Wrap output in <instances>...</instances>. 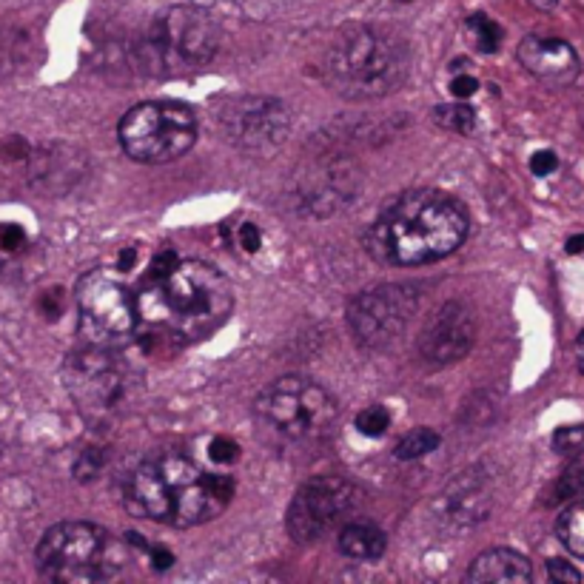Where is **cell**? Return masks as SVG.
<instances>
[{"label":"cell","instance_id":"6da1fadb","mask_svg":"<svg viewBox=\"0 0 584 584\" xmlns=\"http://www.w3.org/2000/svg\"><path fill=\"white\" fill-rule=\"evenodd\" d=\"M234 496V479L200 468L186 453H157L140 462L123 499L137 519L169 528H197L217 519Z\"/></svg>","mask_w":584,"mask_h":584},{"label":"cell","instance_id":"7a4b0ae2","mask_svg":"<svg viewBox=\"0 0 584 584\" xmlns=\"http://www.w3.org/2000/svg\"><path fill=\"white\" fill-rule=\"evenodd\" d=\"M471 217L459 200L434 189L396 197L365 231V251L382 265L411 268L451 257L468 240Z\"/></svg>","mask_w":584,"mask_h":584},{"label":"cell","instance_id":"3957f363","mask_svg":"<svg viewBox=\"0 0 584 584\" xmlns=\"http://www.w3.org/2000/svg\"><path fill=\"white\" fill-rule=\"evenodd\" d=\"M137 317L157 340L189 345L226 325L234 308L231 283L211 263H180L140 288Z\"/></svg>","mask_w":584,"mask_h":584},{"label":"cell","instance_id":"277c9868","mask_svg":"<svg viewBox=\"0 0 584 584\" xmlns=\"http://www.w3.org/2000/svg\"><path fill=\"white\" fill-rule=\"evenodd\" d=\"M411 55L402 40L379 26H345L322 57L325 83L348 100L394 95L408 80Z\"/></svg>","mask_w":584,"mask_h":584},{"label":"cell","instance_id":"5b68a950","mask_svg":"<svg viewBox=\"0 0 584 584\" xmlns=\"http://www.w3.org/2000/svg\"><path fill=\"white\" fill-rule=\"evenodd\" d=\"M220 49V26L197 6L160 12L134 40L129 57L146 77H180L203 69Z\"/></svg>","mask_w":584,"mask_h":584},{"label":"cell","instance_id":"8992f818","mask_svg":"<svg viewBox=\"0 0 584 584\" xmlns=\"http://www.w3.org/2000/svg\"><path fill=\"white\" fill-rule=\"evenodd\" d=\"M126 559V545L92 522H60L43 533L35 550L38 573L57 584L109 582Z\"/></svg>","mask_w":584,"mask_h":584},{"label":"cell","instance_id":"52a82bcc","mask_svg":"<svg viewBox=\"0 0 584 584\" xmlns=\"http://www.w3.org/2000/svg\"><path fill=\"white\" fill-rule=\"evenodd\" d=\"M340 416L337 399L314 379L280 377L254 399L260 434L277 445H308L334 431Z\"/></svg>","mask_w":584,"mask_h":584},{"label":"cell","instance_id":"ba28073f","mask_svg":"<svg viewBox=\"0 0 584 584\" xmlns=\"http://www.w3.org/2000/svg\"><path fill=\"white\" fill-rule=\"evenodd\" d=\"M117 137L132 160L163 166L186 157L197 143V114L174 100L140 103L120 120Z\"/></svg>","mask_w":584,"mask_h":584},{"label":"cell","instance_id":"9c48e42d","mask_svg":"<svg viewBox=\"0 0 584 584\" xmlns=\"http://www.w3.org/2000/svg\"><path fill=\"white\" fill-rule=\"evenodd\" d=\"M140 325L137 300L106 271H92L77 291V328L86 345L120 351L134 340Z\"/></svg>","mask_w":584,"mask_h":584},{"label":"cell","instance_id":"30bf717a","mask_svg":"<svg viewBox=\"0 0 584 584\" xmlns=\"http://www.w3.org/2000/svg\"><path fill=\"white\" fill-rule=\"evenodd\" d=\"M63 385L75 399L77 411L95 425H109L129 399V374L114 359V351H77L63 365Z\"/></svg>","mask_w":584,"mask_h":584},{"label":"cell","instance_id":"8fae6325","mask_svg":"<svg viewBox=\"0 0 584 584\" xmlns=\"http://www.w3.org/2000/svg\"><path fill=\"white\" fill-rule=\"evenodd\" d=\"M419 294L411 285H374L348 302V328L368 351L391 348L411 325Z\"/></svg>","mask_w":584,"mask_h":584},{"label":"cell","instance_id":"7c38bea8","mask_svg":"<svg viewBox=\"0 0 584 584\" xmlns=\"http://www.w3.org/2000/svg\"><path fill=\"white\" fill-rule=\"evenodd\" d=\"M362 490L342 479V476H317L305 482L285 513L288 536L300 545H311L322 539L328 530H334L348 519V513L357 508Z\"/></svg>","mask_w":584,"mask_h":584},{"label":"cell","instance_id":"4fadbf2b","mask_svg":"<svg viewBox=\"0 0 584 584\" xmlns=\"http://www.w3.org/2000/svg\"><path fill=\"white\" fill-rule=\"evenodd\" d=\"M217 126L234 149L245 154H271L283 146L291 132V112L277 97H231L217 106Z\"/></svg>","mask_w":584,"mask_h":584},{"label":"cell","instance_id":"5bb4252c","mask_svg":"<svg viewBox=\"0 0 584 584\" xmlns=\"http://www.w3.org/2000/svg\"><path fill=\"white\" fill-rule=\"evenodd\" d=\"M359 186H362V174H359L357 163L345 154L331 151V154H320L308 160L297 171L291 203L305 217L325 220L351 206L357 200Z\"/></svg>","mask_w":584,"mask_h":584},{"label":"cell","instance_id":"9a60e30c","mask_svg":"<svg viewBox=\"0 0 584 584\" xmlns=\"http://www.w3.org/2000/svg\"><path fill=\"white\" fill-rule=\"evenodd\" d=\"M473 340L476 325L471 311L462 302H445L425 322V331L419 334V354L431 365H451L456 359L468 357Z\"/></svg>","mask_w":584,"mask_h":584},{"label":"cell","instance_id":"2e32d148","mask_svg":"<svg viewBox=\"0 0 584 584\" xmlns=\"http://www.w3.org/2000/svg\"><path fill=\"white\" fill-rule=\"evenodd\" d=\"M490 499L488 479L479 471H468L456 476L448 488L442 490V496L436 499V516L448 525V528L465 530L479 525L482 519H488Z\"/></svg>","mask_w":584,"mask_h":584},{"label":"cell","instance_id":"e0dca14e","mask_svg":"<svg viewBox=\"0 0 584 584\" xmlns=\"http://www.w3.org/2000/svg\"><path fill=\"white\" fill-rule=\"evenodd\" d=\"M519 63L528 69L530 75L550 83H567L579 72V55L576 49L559 38H539L530 35L519 43Z\"/></svg>","mask_w":584,"mask_h":584},{"label":"cell","instance_id":"ac0fdd59","mask_svg":"<svg viewBox=\"0 0 584 584\" xmlns=\"http://www.w3.org/2000/svg\"><path fill=\"white\" fill-rule=\"evenodd\" d=\"M468 579L479 584H525L533 579V567H530V562L522 553H516L510 547H490V550L479 553L473 559Z\"/></svg>","mask_w":584,"mask_h":584},{"label":"cell","instance_id":"d6986e66","mask_svg":"<svg viewBox=\"0 0 584 584\" xmlns=\"http://www.w3.org/2000/svg\"><path fill=\"white\" fill-rule=\"evenodd\" d=\"M337 545H340L342 556H348L354 562H374V559H379L385 553L388 539L371 522H351V525H345L340 530Z\"/></svg>","mask_w":584,"mask_h":584},{"label":"cell","instance_id":"ffe728a7","mask_svg":"<svg viewBox=\"0 0 584 584\" xmlns=\"http://www.w3.org/2000/svg\"><path fill=\"white\" fill-rule=\"evenodd\" d=\"M556 536L576 559L584 562V502H576V505L562 510V516L556 522Z\"/></svg>","mask_w":584,"mask_h":584},{"label":"cell","instance_id":"44dd1931","mask_svg":"<svg viewBox=\"0 0 584 584\" xmlns=\"http://www.w3.org/2000/svg\"><path fill=\"white\" fill-rule=\"evenodd\" d=\"M439 448V434L431 431V428H416L411 434H405L399 442H396V459H405V462H414V459H422L431 451Z\"/></svg>","mask_w":584,"mask_h":584},{"label":"cell","instance_id":"7402d4cb","mask_svg":"<svg viewBox=\"0 0 584 584\" xmlns=\"http://www.w3.org/2000/svg\"><path fill=\"white\" fill-rule=\"evenodd\" d=\"M584 493V465L582 462H573L567 465L562 476L553 482L550 488V496H547V505H562V502H570V499H579Z\"/></svg>","mask_w":584,"mask_h":584},{"label":"cell","instance_id":"603a6c76","mask_svg":"<svg viewBox=\"0 0 584 584\" xmlns=\"http://www.w3.org/2000/svg\"><path fill=\"white\" fill-rule=\"evenodd\" d=\"M434 120L439 129L456 134H471L476 126V112L465 103H453V106H436Z\"/></svg>","mask_w":584,"mask_h":584},{"label":"cell","instance_id":"cb8c5ba5","mask_svg":"<svg viewBox=\"0 0 584 584\" xmlns=\"http://www.w3.org/2000/svg\"><path fill=\"white\" fill-rule=\"evenodd\" d=\"M468 26L473 29V38H476L479 52L490 55V52L499 49V43H502V29H499L493 20L485 18V15H473V18L468 20Z\"/></svg>","mask_w":584,"mask_h":584},{"label":"cell","instance_id":"d4e9b609","mask_svg":"<svg viewBox=\"0 0 584 584\" xmlns=\"http://www.w3.org/2000/svg\"><path fill=\"white\" fill-rule=\"evenodd\" d=\"M388 425H391V414H388L382 405H371V408L359 411L357 416V431L359 434L371 436V439H377V436L385 434Z\"/></svg>","mask_w":584,"mask_h":584},{"label":"cell","instance_id":"484cf974","mask_svg":"<svg viewBox=\"0 0 584 584\" xmlns=\"http://www.w3.org/2000/svg\"><path fill=\"white\" fill-rule=\"evenodd\" d=\"M106 462H109L106 451H100V448H86V451L77 456L75 476L80 482H95L97 476L103 473V468H106Z\"/></svg>","mask_w":584,"mask_h":584},{"label":"cell","instance_id":"4316f807","mask_svg":"<svg viewBox=\"0 0 584 584\" xmlns=\"http://www.w3.org/2000/svg\"><path fill=\"white\" fill-rule=\"evenodd\" d=\"M584 448V425H565L553 434V451L559 456H576Z\"/></svg>","mask_w":584,"mask_h":584},{"label":"cell","instance_id":"83f0119b","mask_svg":"<svg viewBox=\"0 0 584 584\" xmlns=\"http://www.w3.org/2000/svg\"><path fill=\"white\" fill-rule=\"evenodd\" d=\"M211 459H214L217 465H231V462H237V459H240L237 442H234V439H226V436H217V439L211 442Z\"/></svg>","mask_w":584,"mask_h":584},{"label":"cell","instance_id":"f1b7e54d","mask_svg":"<svg viewBox=\"0 0 584 584\" xmlns=\"http://www.w3.org/2000/svg\"><path fill=\"white\" fill-rule=\"evenodd\" d=\"M547 576H550L553 582H565V584L582 582V573L570 565V562H565V559H550V562H547Z\"/></svg>","mask_w":584,"mask_h":584},{"label":"cell","instance_id":"f546056e","mask_svg":"<svg viewBox=\"0 0 584 584\" xmlns=\"http://www.w3.org/2000/svg\"><path fill=\"white\" fill-rule=\"evenodd\" d=\"M556 169H559V157H556V151L542 149L530 157V171H533L536 177H547V174H553Z\"/></svg>","mask_w":584,"mask_h":584},{"label":"cell","instance_id":"4dcf8cb0","mask_svg":"<svg viewBox=\"0 0 584 584\" xmlns=\"http://www.w3.org/2000/svg\"><path fill=\"white\" fill-rule=\"evenodd\" d=\"M479 89V80L473 75H456L451 80V95L459 97V100H468L471 95H476Z\"/></svg>","mask_w":584,"mask_h":584},{"label":"cell","instance_id":"1f68e13d","mask_svg":"<svg viewBox=\"0 0 584 584\" xmlns=\"http://www.w3.org/2000/svg\"><path fill=\"white\" fill-rule=\"evenodd\" d=\"M240 245H243V251H260V243H263V234H260V228L254 226V223H243L240 226Z\"/></svg>","mask_w":584,"mask_h":584},{"label":"cell","instance_id":"d6a6232c","mask_svg":"<svg viewBox=\"0 0 584 584\" xmlns=\"http://www.w3.org/2000/svg\"><path fill=\"white\" fill-rule=\"evenodd\" d=\"M23 228L18 226H0V248L3 251H18L20 245H23Z\"/></svg>","mask_w":584,"mask_h":584},{"label":"cell","instance_id":"836d02e7","mask_svg":"<svg viewBox=\"0 0 584 584\" xmlns=\"http://www.w3.org/2000/svg\"><path fill=\"white\" fill-rule=\"evenodd\" d=\"M151 553V565H157L160 570H166V567H171V562H174V556H171L169 550H163V547H149Z\"/></svg>","mask_w":584,"mask_h":584},{"label":"cell","instance_id":"e575fe53","mask_svg":"<svg viewBox=\"0 0 584 584\" xmlns=\"http://www.w3.org/2000/svg\"><path fill=\"white\" fill-rule=\"evenodd\" d=\"M565 248H567V254H584V234H576V237H570Z\"/></svg>","mask_w":584,"mask_h":584},{"label":"cell","instance_id":"d590c367","mask_svg":"<svg viewBox=\"0 0 584 584\" xmlns=\"http://www.w3.org/2000/svg\"><path fill=\"white\" fill-rule=\"evenodd\" d=\"M132 263H134V251L132 248H123V251H120V268H123V271H129Z\"/></svg>","mask_w":584,"mask_h":584},{"label":"cell","instance_id":"8d00e7d4","mask_svg":"<svg viewBox=\"0 0 584 584\" xmlns=\"http://www.w3.org/2000/svg\"><path fill=\"white\" fill-rule=\"evenodd\" d=\"M530 3H533L536 9H542V12H550V9H556L559 0H530Z\"/></svg>","mask_w":584,"mask_h":584},{"label":"cell","instance_id":"74e56055","mask_svg":"<svg viewBox=\"0 0 584 584\" xmlns=\"http://www.w3.org/2000/svg\"><path fill=\"white\" fill-rule=\"evenodd\" d=\"M579 342H582V345H584V331H582V337H579Z\"/></svg>","mask_w":584,"mask_h":584}]
</instances>
